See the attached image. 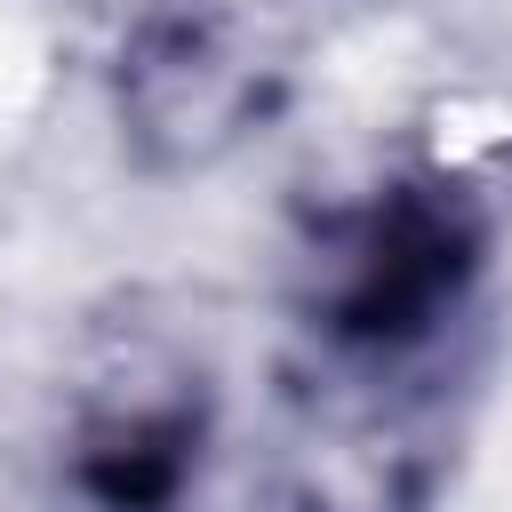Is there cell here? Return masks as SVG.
<instances>
[{"instance_id":"obj_1","label":"cell","mask_w":512,"mask_h":512,"mask_svg":"<svg viewBox=\"0 0 512 512\" xmlns=\"http://www.w3.org/2000/svg\"><path fill=\"white\" fill-rule=\"evenodd\" d=\"M272 88H280V56L264 24L224 0H184V8L144 16L120 72V104L136 136L168 160H208L232 136H248Z\"/></svg>"}]
</instances>
